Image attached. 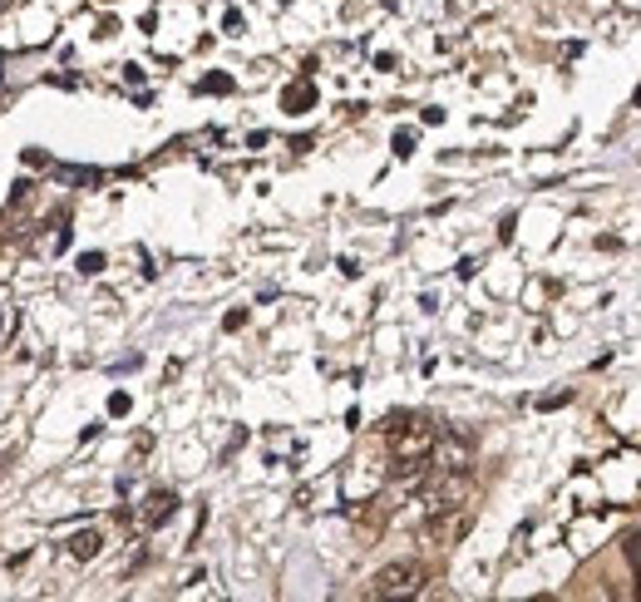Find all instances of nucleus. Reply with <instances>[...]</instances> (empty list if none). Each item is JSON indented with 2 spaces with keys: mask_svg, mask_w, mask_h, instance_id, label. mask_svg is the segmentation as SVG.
I'll return each instance as SVG.
<instances>
[{
  "mask_svg": "<svg viewBox=\"0 0 641 602\" xmlns=\"http://www.w3.org/2000/svg\"><path fill=\"white\" fill-rule=\"evenodd\" d=\"M419 582H425V568H419L415 559L385 563L370 578V598H410V592H419Z\"/></svg>",
  "mask_w": 641,
  "mask_h": 602,
  "instance_id": "nucleus-1",
  "label": "nucleus"
},
{
  "mask_svg": "<svg viewBox=\"0 0 641 602\" xmlns=\"http://www.w3.org/2000/svg\"><path fill=\"white\" fill-rule=\"evenodd\" d=\"M70 553H75V559H95V553H99V534H75Z\"/></svg>",
  "mask_w": 641,
  "mask_h": 602,
  "instance_id": "nucleus-2",
  "label": "nucleus"
},
{
  "mask_svg": "<svg viewBox=\"0 0 641 602\" xmlns=\"http://www.w3.org/2000/svg\"><path fill=\"white\" fill-rule=\"evenodd\" d=\"M149 504H153V509H143V518H149V524H163V518L173 514V499H168V494H153Z\"/></svg>",
  "mask_w": 641,
  "mask_h": 602,
  "instance_id": "nucleus-3",
  "label": "nucleus"
},
{
  "mask_svg": "<svg viewBox=\"0 0 641 602\" xmlns=\"http://www.w3.org/2000/svg\"><path fill=\"white\" fill-rule=\"evenodd\" d=\"M627 559H631V568H641V534L627 538Z\"/></svg>",
  "mask_w": 641,
  "mask_h": 602,
  "instance_id": "nucleus-4",
  "label": "nucleus"
}]
</instances>
